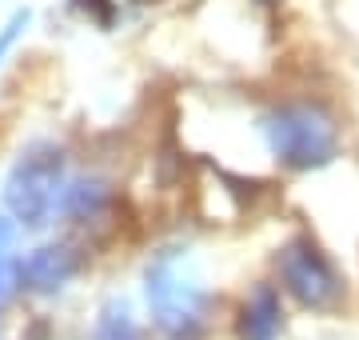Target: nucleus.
Returning a JSON list of instances; mask_svg holds the SVG:
<instances>
[{
	"label": "nucleus",
	"mask_w": 359,
	"mask_h": 340,
	"mask_svg": "<svg viewBox=\"0 0 359 340\" xmlns=\"http://www.w3.org/2000/svg\"><path fill=\"white\" fill-rule=\"evenodd\" d=\"M148 325L160 340H208L216 328L219 292L208 285L200 256L188 244H164L140 273Z\"/></svg>",
	"instance_id": "1"
},
{
	"label": "nucleus",
	"mask_w": 359,
	"mask_h": 340,
	"mask_svg": "<svg viewBox=\"0 0 359 340\" xmlns=\"http://www.w3.org/2000/svg\"><path fill=\"white\" fill-rule=\"evenodd\" d=\"M259 136L283 172H320L344 148V124L323 100H276L259 112Z\"/></svg>",
	"instance_id": "2"
},
{
	"label": "nucleus",
	"mask_w": 359,
	"mask_h": 340,
	"mask_svg": "<svg viewBox=\"0 0 359 340\" xmlns=\"http://www.w3.org/2000/svg\"><path fill=\"white\" fill-rule=\"evenodd\" d=\"M271 280L283 301L308 316H339L351 308V276L311 233H292L271 256Z\"/></svg>",
	"instance_id": "3"
},
{
	"label": "nucleus",
	"mask_w": 359,
	"mask_h": 340,
	"mask_svg": "<svg viewBox=\"0 0 359 340\" xmlns=\"http://www.w3.org/2000/svg\"><path fill=\"white\" fill-rule=\"evenodd\" d=\"M68 184V152L52 140H32L4 176V216H13L20 233H44L65 212Z\"/></svg>",
	"instance_id": "4"
},
{
	"label": "nucleus",
	"mask_w": 359,
	"mask_h": 340,
	"mask_svg": "<svg viewBox=\"0 0 359 340\" xmlns=\"http://www.w3.org/2000/svg\"><path fill=\"white\" fill-rule=\"evenodd\" d=\"M292 304L283 301L280 285L271 276H259L236 296L228 313L231 340H283L292 325Z\"/></svg>",
	"instance_id": "5"
},
{
	"label": "nucleus",
	"mask_w": 359,
	"mask_h": 340,
	"mask_svg": "<svg viewBox=\"0 0 359 340\" xmlns=\"http://www.w3.org/2000/svg\"><path fill=\"white\" fill-rule=\"evenodd\" d=\"M84 249L76 240H44L36 249L25 252V264H20V288L28 296H60L80 273H84Z\"/></svg>",
	"instance_id": "6"
},
{
	"label": "nucleus",
	"mask_w": 359,
	"mask_h": 340,
	"mask_svg": "<svg viewBox=\"0 0 359 340\" xmlns=\"http://www.w3.org/2000/svg\"><path fill=\"white\" fill-rule=\"evenodd\" d=\"M112 204H116V192L104 176H76V181L68 184L65 212L60 216L68 224H76V228H96V224L108 221Z\"/></svg>",
	"instance_id": "7"
},
{
	"label": "nucleus",
	"mask_w": 359,
	"mask_h": 340,
	"mask_svg": "<svg viewBox=\"0 0 359 340\" xmlns=\"http://www.w3.org/2000/svg\"><path fill=\"white\" fill-rule=\"evenodd\" d=\"M20 264H25V252H20V224L13 216H0V313L25 292L20 288Z\"/></svg>",
	"instance_id": "8"
},
{
	"label": "nucleus",
	"mask_w": 359,
	"mask_h": 340,
	"mask_svg": "<svg viewBox=\"0 0 359 340\" xmlns=\"http://www.w3.org/2000/svg\"><path fill=\"white\" fill-rule=\"evenodd\" d=\"M92 340H148V332H144V325L132 316V308L124 301H108L100 308Z\"/></svg>",
	"instance_id": "9"
},
{
	"label": "nucleus",
	"mask_w": 359,
	"mask_h": 340,
	"mask_svg": "<svg viewBox=\"0 0 359 340\" xmlns=\"http://www.w3.org/2000/svg\"><path fill=\"white\" fill-rule=\"evenodd\" d=\"M28 20H32V13L28 8H16L8 20H4V28H0V65H4V56L13 53V44H16V37L28 28Z\"/></svg>",
	"instance_id": "10"
}]
</instances>
